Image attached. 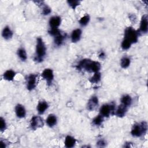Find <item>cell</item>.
Segmentation results:
<instances>
[{"mask_svg": "<svg viewBox=\"0 0 148 148\" xmlns=\"http://www.w3.org/2000/svg\"><path fill=\"white\" fill-rule=\"evenodd\" d=\"M77 68L84 69L89 72L95 73L99 72L101 69V64L98 61H92L90 59L84 58L77 65Z\"/></svg>", "mask_w": 148, "mask_h": 148, "instance_id": "cell-1", "label": "cell"}, {"mask_svg": "<svg viewBox=\"0 0 148 148\" xmlns=\"http://www.w3.org/2000/svg\"><path fill=\"white\" fill-rule=\"evenodd\" d=\"M46 47L42 38L39 37L36 39L35 46V56L34 60L37 62L43 61L46 54Z\"/></svg>", "mask_w": 148, "mask_h": 148, "instance_id": "cell-2", "label": "cell"}, {"mask_svg": "<svg viewBox=\"0 0 148 148\" xmlns=\"http://www.w3.org/2000/svg\"><path fill=\"white\" fill-rule=\"evenodd\" d=\"M147 124L146 121L135 123L131 131V134L134 137L139 138L147 133Z\"/></svg>", "mask_w": 148, "mask_h": 148, "instance_id": "cell-3", "label": "cell"}, {"mask_svg": "<svg viewBox=\"0 0 148 148\" xmlns=\"http://www.w3.org/2000/svg\"><path fill=\"white\" fill-rule=\"evenodd\" d=\"M139 34L132 27H128L125 29L124 38L128 40L132 44L136 43L138 40Z\"/></svg>", "mask_w": 148, "mask_h": 148, "instance_id": "cell-4", "label": "cell"}, {"mask_svg": "<svg viewBox=\"0 0 148 148\" xmlns=\"http://www.w3.org/2000/svg\"><path fill=\"white\" fill-rule=\"evenodd\" d=\"M116 108V105L114 102L105 103L101 106L99 109V114L103 117H109L110 114H114Z\"/></svg>", "mask_w": 148, "mask_h": 148, "instance_id": "cell-5", "label": "cell"}, {"mask_svg": "<svg viewBox=\"0 0 148 148\" xmlns=\"http://www.w3.org/2000/svg\"><path fill=\"white\" fill-rule=\"evenodd\" d=\"M43 125V120L40 116H34L30 120L29 127L32 130H36L38 128H41Z\"/></svg>", "mask_w": 148, "mask_h": 148, "instance_id": "cell-6", "label": "cell"}, {"mask_svg": "<svg viewBox=\"0 0 148 148\" xmlns=\"http://www.w3.org/2000/svg\"><path fill=\"white\" fill-rule=\"evenodd\" d=\"M41 76L44 80H45L47 86H51L54 80V73L51 69L46 68L41 73Z\"/></svg>", "mask_w": 148, "mask_h": 148, "instance_id": "cell-7", "label": "cell"}, {"mask_svg": "<svg viewBox=\"0 0 148 148\" xmlns=\"http://www.w3.org/2000/svg\"><path fill=\"white\" fill-rule=\"evenodd\" d=\"M38 75L31 73L26 77V87L28 91H32L35 88L37 85Z\"/></svg>", "mask_w": 148, "mask_h": 148, "instance_id": "cell-8", "label": "cell"}, {"mask_svg": "<svg viewBox=\"0 0 148 148\" xmlns=\"http://www.w3.org/2000/svg\"><path fill=\"white\" fill-rule=\"evenodd\" d=\"M99 105V100L98 97L96 95H92L88 101L86 108L89 111H94L97 109Z\"/></svg>", "mask_w": 148, "mask_h": 148, "instance_id": "cell-9", "label": "cell"}, {"mask_svg": "<svg viewBox=\"0 0 148 148\" xmlns=\"http://www.w3.org/2000/svg\"><path fill=\"white\" fill-rule=\"evenodd\" d=\"M148 31V20L147 15L145 14L142 16L139 29L138 31L139 34H146Z\"/></svg>", "mask_w": 148, "mask_h": 148, "instance_id": "cell-10", "label": "cell"}, {"mask_svg": "<svg viewBox=\"0 0 148 148\" xmlns=\"http://www.w3.org/2000/svg\"><path fill=\"white\" fill-rule=\"evenodd\" d=\"M61 23V18L58 16H54L50 18L49 24L50 28H58Z\"/></svg>", "mask_w": 148, "mask_h": 148, "instance_id": "cell-11", "label": "cell"}, {"mask_svg": "<svg viewBox=\"0 0 148 148\" xmlns=\"http://www.w3.org/2000/svg\"><path fill=\"white\" fill-rule=\"evenodd\" d=\"M15 113L18 118H24L26 116V109L23 105L18 103L15 106Z\"/></svg>", "mask_w": 148, "mask_h": 148, "instance_id": "cell-12", "label": "cell"}, {"mask_svg": "<svg viewBox=\"0 0 148 148\" xmlns=\"http://www.w3.org/2000/svg\"><path fill=\"white\" fill-rule=\"evenodd\" d=\"M49 104L45 101H39L37 106H36V110L39 114L42 115L45 113V112L49 108Z\"/></svg>", "mask_w": 148, "mask_h": 148, "instance_id": "cell-13", "label": "cell"}, {"mask_svg": "<svg viewBox=\"0 0 148 148\" xmlns=\"http://www.w3.org/2000/svg\"><path fill=\"white\" fill-rule=\"evenodd\" d=\"M128 108L123 104H120L116 108L114 112V114L119 117H123L125 116Z\"/></svg>", "mask_w": 148, "mask_h": 148, "instance_id": "cell-14", "label": "cell"}, {"mask_svg": "<svg viewBox=\"0 0 148 148\" xmlns=\"http://www.w3.org/2000/svg\"><path fill=\"white\" fill-rule=\"evenodd\" d=\"M82 31L80 28H76L72 31L71 35V41L73 43H76L80 40Z\"/></svg>", "mask_w": 148, "mask_h": 148, "instance_id": "cell-15", "label": "cell"}, {"mask_svg": "<svg viewBox=\"0 0 148 148\" xmlns=\"http://www.w3.org/2000/svg\"><path fill=\"white\" fill-rule=\"evenodd\" d=\"M13 35V32L9 26H5L2 31V36L5 40H9L12 39Z\"/></svg>", "mask_w": 148, "mask_h": 148, "instance_id": "cell-16", "label": "cell"}, {"mask_svg": "<svg viewBox=\"0 0 148 148\" xmlns=\"http://www.w3.org/2000/svg\"><path fill=\"white\" fill-rule=\"evenodd\" d=\"M46 123L49 127H53L57 123V117L54 114H50L46 119Z\"/></svg>", "mask_w": 148, "mask_h": 148, "instance_id": "cell-17", "label": "cell"}, {"mask_svg": "<svg viewBox=\"0 0 148 148\" xmlns=\"http://www.w3.org/2000/svg\"><path fill=\"white\" fill-rule=\"evenodd\" d=\"M76 143V139L71 136V135H67L65 137V140H64V145L67 148H72L73 147Z\"/></svg>", "mask_w": 148, "mask_h": 148, "instance_id": "cell-18", "label": "cell"}, {"mask_svg": "<svg viewBox=\"0 0 148 148\" xmlns=\"http://www.w3.org/2000/svg\"><path fill=\"white\" fill-rule=\"evenodd\" d=\"M38 5H40V6L42 8V14L44 16H47L51 12V9L46 4L44 3V2L43 1H37L35 2Z\"/></svg>", "mask_w": 148, "mask_h": 148, "instance_id": "cell-19", "label": "cell"}, {"mask_svg": "<svg viewBox=\"0 0 148 148\" xmlns=\"http://www.w3.org/2000/svg\"><path fill=\"white\" fill-rule=\"evenodd\" d=\"M16 73L12 69L6 70L3 74V78L7 81H12L15 77Z\"/></svg>", "mask_w": 148, "mask_h": 148, "instance_id": "cell-20", "label": "cell"}, {"mask_svg": "<svg viewBox=\"0 0 148 148\" xmlns=\"http://www.w3.org/2000/svg\"><path fill=\"white\" fill-rule=\"evenodd\" d=\"M120 102H121V104H123L124 106L128 108L131 105V104L132 103V97L130 95L125 94L121 97V98L120 99Z\"/></svg>", "mask_w": 148, "mask_h": 148, "instance_id": "cell-21", "label": "cell"}, {"mask_svg": "<svg viewBox=\"0 0 148 148\" xmlns=\"http://www.w3.org/2000/svg\"><path fill=\"white\" fill-rule=\"evenodd\" d=\"M65 39V35L61 32L58 35L54 37V43L57 46H60L63 43Z\"/></svg>", "mask_w": 148, "mask_h": 148, "instance_id": "cell-22", "label": "cell"}, {"mask_svg": "<svg viewBox=\"0 0 148 148\" xmlns=\"http://www.w3.org/2000/svg\"><path fill=\"white\" fill-rule=\"evenodd\" d=\"M17 54L18 58L22 61H25L27 59V54L26 50L23 47H20L17 51Z\"/></svg>", "mask_w": 148, "mask_h": 148, "instance_id": "cell-23", "label": "cell"}, {"mask_svg": "<svg viewBox=\"0 0 148 148\" xmlns=\"http://www.w3.org/2000/svg\"><path fill=\"white\" fill-rule=\"evenodd\" d=\"M101 73L99 72H97L94 73V75L89 79V82L92 84L98 83L101 79Z\"/></svg>", "mask_w": 148, "mask_h": 148, "instance_id": "cell-24", "label": "cell"}, {"mask_svg": "<svg viewBox=\"0 0 148 148\" xmlns=\"http://www.w3.org/2000/svg\"><path fill=\"white\" fill-rule=\"evenodd\" d=\"M104 118L102 115L99 114L98 115H97L92 120V123L95 126H100L101 124H102Z\"/></svg>", "mask_w": 148, "mask_h": 148, "instance_id": "cell-25", "label": "cell"}, {"mask_svg": "<svg viewBox=\"0 0 148 148\" xmlns=\"http://www.w3.org/2000/svg\"><path fill=\"white\" fill-rule=\"evenodd\" d=\"M131 64V59L128 57H123L120 60V66L123 69L127 68Z\"/></svg>", "mask_w": 148, "mask_h": 148, "instance_id": "cell-26", "label": "cell"}, {"mask_svg": "<svg viewBox=\"0 0 148 148\" xmlns=\"http://www.w3.org/2000/svg\"><path fill=\"white\" fill-rule=\"evenodd\" d=\"M90 20V17L88 14H85L82 16L79 20V23L82 27L86 26Z\"/></svg>", "mask_w": 148, "mask_h": 148, "instance_id": "cell-27", "label": "cell"}, {"mask_svg": "<svg viewBox=\"0 0 148 148\" xmlns=\"http://www.w3.org/2000/svg\"><path fill=\"white\" fill-rule=\"evenodd\" d=\"M131 45L132 43L128 40L124 38L121 43V47L123 50H127L131 47Z\"/></svg>", "mask_w": 148, "mask_h": 148, "instance_id": "cell-28", "label": "cell"}, {"mask_svg": "<svg viewBox=\"0 0 148 148\" xmlns=\"http://www.w3.org/2000/svg\"><path fill=\"white\" fill-rule=\"evenodd\" d=\"M67 3L72 9L75 10L77 6L80 5V1L77 0H69L67 1Z\"/></svg>", "mask_w": 148, "mask_h": 148, "instance_id": "cell-29", "label": "cell"}, {"mask_svg": "<svg viewBox=\"0 0 148 148\" xmlns=\"http://www.w3.org/2000/svg\"><path fill=\"white\" fill-rule=\"evenodd\" d=\"M48 33L50 35L55 37L56 36L58 35L59 34L61 33V31L58 28H50L48 31Z\"/></svg>", "mask_w": 148, "mask_h": 148, "instance_id": "cell-30", "label": "cell"}, {"mask_svg": "<svg viewBox=\"0 0 148 148\" xmlns=\"http://www.w3.org/2000/svg\"><path fill=\"white\" fill-rule=\"evenodd\" d=\"M0 121H1L0 130H1V132H3L5 130H6V128H7V124H6V122L5 119H3L2 117H1Z\"/></svg>", "mask_w": 148, "mask_h": 148, "instance_id": "cell-31", "label": "cell"}, {"mask_svg": "<svg viewBox=\"0 0 148 148\" xmlns=\"http://www.w3.org/2000/svg\"><path fill=\"white\" fill-rule=\"evenodd\" d=\"M106 145V142L103 139H99L97 142V146L99 147H105Z\"/></svg>", "mask_w": 148, "mask_h": 148, "instance_id": "cell-32", "label": "cell"}, {"mask_svg": "<svg viewBox=\"0 0 148 148\" xmlns=\"http://www.w3.org/2000/svg\"><path fill=\"white\" fill-rule=\"evenodd\" d=\"M0 146H1V147L2 148H5L7 146V144L6 143V142L3 140H2V139H1V141H0Z\"/></svg>", "mask_w": 148, "mask_h": 148, "instance_id": "cell-33", "label": "cell"}, {"mask_svg": "<svg viewBox=\"0 0 148 148\" xmlns=\"http://www.w3.org/2000/svg\"><path fill=\"white\" fill-rule=\"evenodd\" d=\"M99 58H101V59H102V60H103V59H104L105 58V57H106V55H105V53L104 52H103V51H102V52H101L100 53V54H99Z\"/></svg>", "mask_w": 148, "mask_h": 148, "instance_id": "cell-34", "label": "cell"}]
</instances>
